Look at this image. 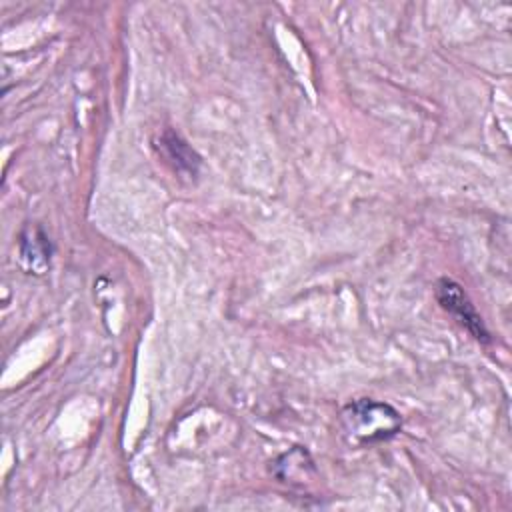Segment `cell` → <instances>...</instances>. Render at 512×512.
Segmentation results:
<instances>
[{
	"label": "cell",
	"instance_id": "obj_1",
	"mask_svg": "<svg viewBox=\"0 0 512 512\" xmlns=\"http://www.w3.org/2000/svg\"><path fill=\"white\" fill-rule=\"evenodd\" d=\"M342 428L352 442H380L402 428L400 414L386 402L360 398L342 410Z\"/></svg>",
	"mask_w": 512,
	"mask_h": 512
},
{
	"label": "cell",
	"instance_id": "obj_2",
	"mask_svg": "<svg viewBox=\"0 0 512 512\" xmlns=\"http://www.w3.org/2000/svg\"><path fill=\"white\" fill-rule=\"evenodd\" d=\"M436 298L442 304L444 310H448L476 340L480 342H488L490 334L480 318V314L476 312L474 304L470 302L468 294L464 292V288L450 280V278H442L436 284Z\"/></svg>",
	"mask_w": 512,
	"mask_h": 512
},
{
	"label": "cell",
	"instance_id": "obj_3",
	"mask_svg": "<svg viewBox=\"0 0 512 512\" xmlns=\"http://www.w3.org/2000/svg\"><path fill=\"white\" fill-rule=\"evenodd\" d=\"M160 148L164 150L166 160L172 162V166L178 172L184 174H196L198 166H200V158L196 156V152L174 132V130H166L160 136Z\"/></svg>",
	"mask_w": 512,
	"mask_h": 512
}]
</instances>
